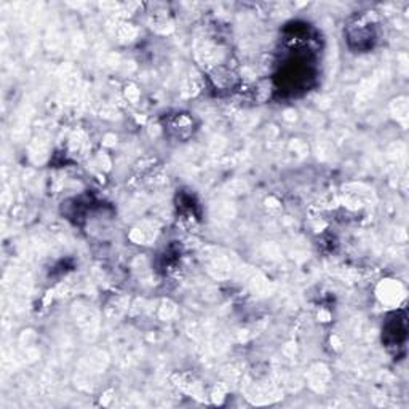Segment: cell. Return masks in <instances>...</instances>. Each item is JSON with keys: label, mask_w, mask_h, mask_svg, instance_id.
Returning <instances> with one entry per match:
<instances>
[{"label": "cell", "mask_w": 409, "mask_h": 409, "mask_svg": "<svg viewBox=\"0 0 409 409\" xmlns=\"http://www.w3.org/2000/svg\"><path fill=\"white\" fill-rule=\"evenodd\" d=\"M382 290H384V293H387L385 296L382 294L384 301H387V302H398V297L403 296V290L399 288L398 283H385V285H382Z\"/></svg>", "instance_id": "obj_1"}]
</instances>
